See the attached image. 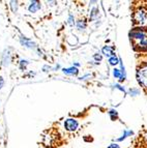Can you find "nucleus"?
<instances>
[{
  "label": "nucleus",
  "instance_id": "20",
  "mask_svg": "<svg viewBox=\"0 0 147 148\" xmlns=\"http://www.w3.org/2000/svg\"><path fill=\"white\" fill-rule=\"evenodd\" d=\"M131 93H133V94H135V95H137V94L139 93V91H138V90H134V89H133V90H131Z\"/></svg>",
  "mask_w": 147,
  "mask_h": 148
},
{
  "label": "nucleus",
  "instance_id": "8",
  "mask_svg": "<svg viewBox=\"0 0 147 148\" xmlns=\"http://www.w3.org/2000/svg\"><path fill=\"white\" fill-rule=\"evenodd\" d=\"M109 62H110L111 65H116V64L119 63V59H118L115 55H113L112 57H110V58H109Z\"/></svg>",
  "mask_w": 147,
  "mask_h": 148
},
{
  "label": "nucleus",
  "instance_id": "13",
  "mask_svg": "<svg viewBox=\"0 0 147 148\" xmlns=\"http://www.w3.org/2000/svg\"><path fill=\"white\" fill-rule=\"evenodd\" d=\"M110 115H111V117H112V119H114V115H115V117H117V112L116 111H114V110H111L110 112Z\"/></svg>",
  "mask_w": 147,
  "mask_h": 148
},
{
  "label": "nucleus",
  "instance_id": "5",
  "mask_svg": "<svg viewBox=\"0 0 147 148\" xmlns=\"http://www.w3.org/2000/svg\"><path fill=\"white\" fill-rule=\"evenodd\" d=\"M102 52L107 57H112L113 54H114V49L112 47H110V46H105L103 48V50H102Z\"/></svg>",
  "mask_w": 147,
  "mask_h": 148
},
{
  "label": "nucleus",
  "instance_id": "1",
  "mask_svg": "<svg viewBox=\"0 0 147 148\" xmlns=\"http://www.w3.org/2000/svg\"><path fill=\"white\" fill-rule=\"evenodd\" d=\"M137 79L140 84L145 88H147V64L138 69Z\"/></svg>",
  "mask_w": 147,
  "mask_h": 148
},
{
  "label": "nucleus",
  "instance_id": "19",
  "mask_svg": "<svg viewBox=\"0 0 147 148\" xmlns=\"http://www.w3.org/2000/svg\"><path fill=\"white\" fill-rule=\"evenodd\" d=\"M3 83H4V81H3V79L0 77V89L2 88V86H3Z\"/></svg>",
  "mask_w": 147,
  "mask_h": 148
},
{
  "label": "nucleus",
  "instance_id": "14",
  "mask_svg": "<svg viewBox=\"0 0 147 148\" xmlns=\"http://www.w3.org/2000/svg\"><path fill=\"white\" fill-rule=\"evenodd\" d=\"M69 25H74V17H73V15H69Z\"/></svg>",
  "mask_w": 147,
  "mask_h": 148
},
{
  "label": "nucleus",
  "instance_id": "10",
  "mask_svg": "<svg viewBox=\"0 0 147 148\" xmlns=\"http://www.w3.org/2000/svg\"><path fill=\"white\" fill-rule=\"evenodd\" d=\"M130 135H133V132L132 131H128V132H124V134H123L122 136L120 137V138L117 139V141H122L123 139H125L128 136H130Z\"/></svg>",
  "mask_w": 147,
  "mask_h": 148
},
{
  "label": "nucleus",
  "instance_id": "3",
  "mask_svg": "<svg viewBox=\"0 0 147 148\" xmlns=\"http://www.w3.org/2000/svg\"><path fill=\"white\" fill-rule=\"evenodd\" d=\"M145 19H146V12L144 10H139L135 14V21L138 23H144Z\"/></svg>",
  "mask_w": 147,
  "mask_h": 148
},
{
  "label": "nucleus",
  "instance_id": "15",
  "mask_svg": "<svg viewBox=\"0 0 147 148\" xmlns=\"http://www.w3.org/2000/svg\"><path fill=\"white\" fill-rule=\"evenodd\" d=\"M98 10H96V8H93L92 10V14H91V19H93V18H94V16H96L98 15Z\"/></svg>",
  "mask_w": 147,
  "mask_h": 148
},
{
  "label": "nucleus",
  "instance_id": "7",
  "mask_svg": "<svg viewBox=\"0 0 147 148\" xmlns=\"http://www.w3.org/2000/svg\"><path fill=\"white\" fill-rule=\"evenodd\" d=\"M21 42H22V45H24V46H26L28 48H34V44L32 42H30V40H26V38L21 37Z\"/></svg>",
  "mask_w": 147,
  "mask_h": 148
},
{
  "label": "nucleus",
  "instance_id": "2",
  "mask_svg": "<svg viewBox=\"0 0 147 148\" xmlns=\"http://www.w3.org/2000/svg\"><path fill=\"white\" fill-rule=\"evenodd\" d=\"M78 125H79L78 121L73 118L66 119L65 122H64V127H65L66 131L69 132H75L78 128Z\"/></svg>",
  "mask_w": 147,
  "mask_h": 148
},
{
  "label": "nucleus",
  "instance_id": "6",
  "mask_svg": "<svg viewBox=\"0 0 147 148\" xmlns=\"http://www.w3.org/2000/svg\"><path fill=\"white\" fill-rule=\"evenodd\" d=\"M64 74H67V75H77L78 74V69L77 67H69V69H63Z\"/></svg>",
  "mask_w": 147,
  "mask_h": 148
},
{
  "label": "nucleus",
  "instance_id": "16",
  "mask_svg": "<svg viewBox=\"0 0 147 148\" xmlns=\"http://www.w3.org/2000/svg\"><path fill=\"white\" fill-rule=\"evenodd\" d=\"M94 59H95L96 61H101V60H102V56H101V55L95 54V55H94Z\"/></svg>",
  "mask_w": 147,
  "mask_h": 148
},
{
  "label": "nucleus",
  "instance_id": "18",
  "mask_svg": "<svg viewBox=\"0 0 147 148\" xmlns=\"http://www.w3.org/2000/svg\"><path fill=\"white\" fill-rule=\"evenodd\" d=\"M26 65H27V61H24V60H22V61H21V67H26Z\"/></svg>",
  "mask_w": 147,
  "mask_h": 148
},
{
  "label": "nucleus",
  "instance_id": "11",
  "mask_svg": "<svg viewBox=\"0 0 147 148\" xmlns=\"http://www.w3.org/2000/svg\"><path fill=\"white\" fill-rule=\"evenodd\" d=\"M139 45L141 46V47H144V48H147V36H145L144 38H142V40L139 42Z\"/></svg>",
  "mask_w": 147,
  "mask_h": 148
},
{
  "label": "nucleus",
  "instance_id": "9",
  "mask_svg": "<svg viewBox=\"0 0 147 148\" xmlns=\"http://www.w3.org/2000/svg\"><path fill=\"white\" fill-rule=\"evenodd\" d=\"M77 27H78V29H80V30L85 29L86 23L84 22V21H78V23H77Z\"/></svg>",
  "mask_w": 147,
  "mask_h": 148
},
{
  "label": "nucleus",
  "instance_id": "4",
  "mask_svg": "<svg viewBox=\"0 0 147 148\" xmlns=\"http://www.w3.org/2000/svg\"><path fill=\"white\" fill-rule=\"evenodd\" d=\"M39 8H41V3H39L38 1H32V2L30 3L28 10H29L30 12H36Z\"/></svg>",
  "mask_w": 147,
  "mask_h": 148
},
{
  "label": "nucleus",
  "instance_id": "17",
  "mask_svg": "<svg viewBox=\"0 0 147 148\" xmlns=\"http://www.w3.org/2000/svg\"><path fill=\"white\" fill-rule=\"evenodd\" d=\"M108 148H120V146L118 145V144H114V143H113V144H111V145L109 146Z\"/></svg>",
  "mask_w": 147,
  "mask_h": 148
},
{
  "label": "nucleus",
  "instance_id": "12",
  "mask_svg": "<svg viewBox=\"0 0 147 148\" xmlns=\"http://www.w3.org/2000/svg\"><path fill=\"white\" fill-rule=\"evenodd\" d=\"M17 4H18V2H16V1H12V2H10L12 12H16V10H17V8H18V5Z\"/></svg>",
  "mask_w": 147,
  "mask_h": 148
}]
</instances>
